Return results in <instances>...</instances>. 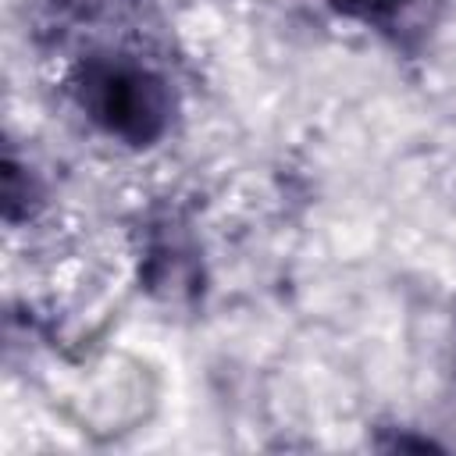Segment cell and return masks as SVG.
<instances>
[{
    "mask_svg": "<svg viewBox=\"0 0 456 456\" xmlns=\"http://www.w3.org/2000/svg\"><path fill=\"white\" fill-rule=\"evenodd\" d=\"M68 89L75 107L103 135L135 150L160 142L175 118L171 82L135 57L93 53L75 64Z\"/></svg>",
    "mask_w": 456,
    "mask_h": 456,
    "instance_id": "obj_1",
    "label": "cell"
},
{
    "mask_svg": "<svg viewBox=\"0 0 456 456\" xmlns=\"http://www.w3.org/2000/svg\"><path fill=\"white\" fill-rule=\"evenodd\" d=\"M39 203V185L28 171H21V164L14 160V153H7V164H4V214L7 221H21L36 210Z\"/></svg>",
    "mask_w": 456,
    "mask_h": 456,
    "instance_id": "obj_2",
    "label": "cell"
},
{
    "mask_svg": "<svg viewBox=\"0 0 456 456\" xmlns=\"http://www.w3.org/2000/svg\"><path fill=\"white\" fill-rule=\"evenodd\" d=\"M328 4L338 14L363 21V25H388L403 7V0H328Z\"/></svg>",
    "mask_w": 456,
    "mask_h": 456,
    "instance_id": "obj_3",
    "label": "cell"
},
{
    "mask_svg": "<svg viewBox=\"0 0 456 456\" xmlns=\"http://www.w3.org/2000/svg\"><path fill=\"white\" fill-rule=\"evenodd\" d=\"M50 7H57V11H64V14H71V18H96V14H103L114 0H46Z\"/></svg>",
    "mask_w": 456,
    "mask_h": 456,
    "instance_id": "obj_4",
    "label": "cell"
}]
</instances>
